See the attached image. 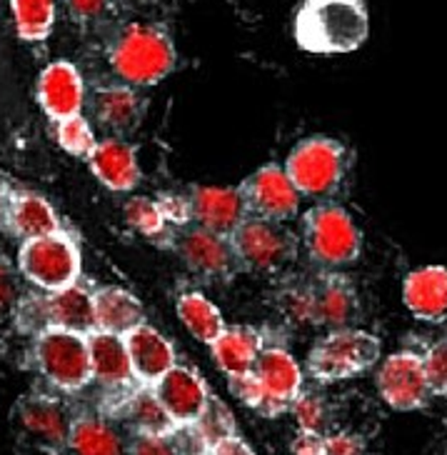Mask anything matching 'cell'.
Returning a JSON list of instances; mask_svg holds the SVG:
<instances>
[{
  "label": "cell",
  "mask_w": 447,
  "mask_h": 455,
  "mask_svg": "<svg viewBox=\"0 0 447 455\" xmlns=\"http://www.w3.org/2000/svg\"><path fill=\"white\" fill-rule=\"evenodd\" d=\"M367 33L365 0H302L295 15V41L308 53H353Z\"/></svg>",
  "instance_id": "6da1fadb"
},
{
  "label": "cell",
  "mask_w": 447,
  "mask_h": 455,
  "mask_svg": "<svg viewBox=\"0 0 447 455\" xmlns=\"http://www.w3.org/2000/svg\"><path fill=\"white\" fill-rule=\"evenodd\" d=\"M382 343L378 335L363 328L327 331L308 350L305 371L318 383H340L367 373L380 363Z\"/></svg>",
  "instance_id": "7a4b0ae2"
},
{
  "label": "cell",
  "mask_w": 447,
  "mask_h": 455,
  "mask_svg": "<svg viewBox=\"0 0 447 455\" xmlns=\"http://www.w3.org/2000/svg\"><path fill=\"white\" fill-rule=\"evenodd\" d=\"M302 245L318 270H340L360 258L363 235L345 208L320 203L302 213Z\"/></svg>",
  "instance_id": "3957f363"
},
{
  "label": "cell",
  "mask_w": 447,
  "mask_h": 455,
  "mask_svg": "<svg viewBox=\"0 0 447 455\" xmlns=\"http://www.w3.org/2000/svg\"><path fill=\"white\" fill-rule=\"evenodd\" d=\"M110 66L128 85H155L173 73L176 45L161 28L133 23L113 45Z\"/></svg>",
  "instance_id": "277c9868"
},
{
  "label": "cell",
  "mask_w": 447,
  "mask_h": 455,
  "mask_svg": "<svg viewBox=\"0 0 447 455\" xmlns=\"http://www.w3.org/2000/svg\"><path fill=\"white\" fill-rule=\"evenodd\" d=\"M231 243L240 270L253 275H285L300 255V238L285 223L250 215L232 233Z\"/></svg>",
  "instance_id": "5b68a950"
},
{
  "label": "cell",
  "mask_w": 447,
  "mask_h": 455,
  "mask_svg": "<svg viewBox=\"0 0 447 455\" xmlns=\"http://www.w3.org/2000/svg\"><path fill=\"white\" fill-rule=\"evenodd\" d=\"M283 168L290 175L293 186L300 190V196L318 201L333 196L340 188L348 168V153L338 140L315 135L308 140H300L293 148Z\"/></svg>",
  "instance_id": "8992f818"
},
{
  "label": "cell",
  "mask_w": 447,
  "mask_h": 455,
  "mask_svg": "<svg viewBox=\"0 0 447 455\" xmlns=\"http://www.w3.org/2000/svg\"><path fill=\"white\" fill-rule=\"evenodd\" d=\"M33 361L53 388L66 393L82 390L93 380L90 350L85 335L48 328L35 335Z\"/></svg>",
  "instance_id": "52a82bcc"
},
{
  "label": "cell",
  "mask_w": 447,
  "mask_h": 455,
  "mask_svg": "<svg viewBox=\"0 0 447 455\" xmlns=\"http://www.w3.org/2000/svg\"><path fill=\"white\" fill-rule=\"evenodd\" d=\"M18 270L27 283L41 288L43 293H55L81 278V251L60 230L38 241H27L18 253Z\"/></svg>",
  "instance_id": "ba28073f"
},
{
  "label": "cell",
  "mask_w": 447,
  "mask_h": 455,
  "mask_svg": "<svg viewBox=\"0 0 447 455\" xmlns=\"http://www.w3.org/2000/svg\"><path fill=\"white\" fill-rule=\"evenodd\" d=\"M170 248L180 258V263L203 281L228 283L240 273L231 238L217 235L195 223L177 230Z\"/></svg>",
  "instance_id": "9c48e42d"
},
{
  "label": "cell",
  "mask_w": 447,
  "mask_h": 455,
  "mask_svg": "<svg viewBox=\"0 0 447 455\" xmlns=\"http://www.w3.org/2000/svg\"><path fill=\"white\" fill-rule=\"evenodd\" d=\"M245 208L250 218L271 220V223H287L300 213V190L293 186L285 168L268 163L250 173L240 186Z\"/></svg>",
  "instance_id": "30bf717a"
},
{
  "label": "cell",
  "mask_w": 447,
  "mask_h": 455,
  "mask_svg": "<svg viewBox=\"0 0 447 455\" xmlns=\"http://www.w3.org/2000/svg\"><path fill=\"white\" fill-rule=\"evenodd\" d=\"M253 375L263 390V405L260 415L275 418V415L287 413L298 395L305 390V373L300 363L278 343H268L260 353L258 363L253 368Z\"/></svg>",
  "instance_id": "8fae6325"
},
{
  "label": "cell",
  "mask_w": 447,
  "mask_h": 455,
  "mask_svg": "<svg viewBox=\"0 0 447 455\" xmlns=\"http://www.w3.org/2000/svg\"><path fill=\"white\" fill-rule=\"evenodd\" d=\"M375 386H378L380 398L395 411H418V408H425L433 398L422 355L412 350L393 353L380 363Z\"/></svg>",
  "instance_id": "7c38bea8"
},
{
  "label": "cell",
  "mask_w": 447,
  "mask_h": 455,
  "mask_svg": "<svg viewBox=\"0 0 447 455\" xmlns=\"http://www.w3.org/2000/svg\"><path fill=\"white\" fill-rule=\"evenodd\" d=\"M30 308L38 315V333L48 331V328H58V331H68V333L88 338L98 331L93 291L82 288L81 283L35 298Z\"/></svg>",
  "instance_id": "4fadbf2b"
},
{
  "label": "cell",
  "mask_w": 447,
  "mask_h": 455,
  "mask_svg": "<svg viewBox=\"0 0 447 455\" xmlns=\"http://www.w3.org/2000/svg\"><path fill=\"white\" fill-rule=\"evenodd\" d=\"M18 423L30 441L48 448L51 453H60L68 448L75 418L63 401L45 393H33L18 403Z\"/></svg>",
  "instance_id": "5bb4252c"
},
{
  "label": "cell",
  "mask_w": 447,
  "mask_h": 455,
  "mask_svg": "<svg viewBox=\"0 0 447 455\" xmlns=\"http://www.w3.org/2000/svg\"><path fill=\"white\" fill-rule=\"evenodd\" d=\"M88 350H90V368H93V380L100 388L115 395V405L130 393L136 390L137 383L133 365H130V355L125 348L122 335L103 333L95 331L88 335Z\"/></svg>",
  "instance_id": "9a60e30c"
},
{
  "label": "cell",
  "mask_w": 447,
  "mask_h": 455,
  "mask_svg": "<svg viewBox=\"0 0 447 455\" xmlns=\"http://www.w3.org/2000/svg\"><path fill=\"white\" fill-rule=\"evenodd\" d=\"M153 390H155L158 401L163 403V408L173 418L176 426L195 423L205 411L210 395H213L203 375L198 373L195 368L180 365V363H177L173 371H168L153 386Z\"/></svg>",
  "instance_id": "2e32d148"
},
{
  "label": "cell",
  "mask_w": 447,
  "mask_h": 455,
  "mask_svg": "<svg viewBox=\"0 0 447 455\" xmlns=\"http://www.w3.org/2000/svg\"><path fill=\"white\" fill-rule=\"evenodd\" d=\"M312 285L318 325L327 331L355 328V321L360 315V298L353 281L340 270H318L312 275Z\"/></svg>",
  "instance_id": "e0dca14e"
},
{
  "label": "cell",
  "mask_w": 447,
  "mask_h": 455,
  "mask_svg": "<svg viewBox=\"0 0 447 455\" xmlns=\"http://www.w3.org/2000/svg\"><path fill=\"white\" fill-rule=\"evenodd\" d=\"M188 196L192 205V223L205 230H213L217 235L231 238L247 218L240 188L195 186L190 188Z\"/></svg>",
  "instance_id": "ac0fdd59"
},
{
  "label": "cell",
  "mask_w": 447,
  "mask_h": 455,
  "mask_svg": "<svg viewBox=\"0 0 447 455\" xmlns=\"http://www.w3.org/2000/svg\"><path fill=\"white\" fill-rule=\"evenodd\" d=\"M125 348L130 355V365L140 386H155L168 371L177 365V355L173 343L161 331L143 323L136 331L122 335Z\"/></svg>",
  "instance_id": "d6986e66"
},
{
  "label": "cell",
  "mask_w": 447,
  "mask_h": 455,
  "mask_svg": "<svg viewBox=\"0 0 447 455\" xmlns=\"http://www.w3.org/2000/svg\"><path fill=\"white\" fill-rule=\"evenodd\" d=\"M82 100H85V85L73 63L55 60L43 70L38 78V103L55 123L81 116Z\"/></svg>",
  "instance_id": "ffe728a7"
},
{
  "label": "cell",
  "mask_w": 447,
  "mask_h": 455,
  "mask_svg": "<svg viewBox=\"0 0 447 455\" xmlns=\"http://www.w3.org/2000/svg\"><path fill=\"white\" fill-rule=\"evenodd\" d=\"M403 303L422 323L447 321V268L425 266L407 273L403 283Z\"/></svg>",
  "instance_id": "44dd1931"
},
{
  "label": "cell",
  "mask_w": 447,
  "mask_h": 455,
  "mask_svg": "<svg viewBox=\"0 0 447 455\" xmlns=\"http://www.w3.org/2000/svg\"><path fill=\"white\" fill-rule=\"evenodd\" d=\"M88 165L93 175L110 190H133L140 183V165H137V153L130 143L121 138H108L100 140L88 158Z\"/></svg>",
  "instance_id": "7402d4cb"
},
{
  "label": "cell",
  "mask_w": 447,
  "mask_h": 455,
  "mask_svg": "<svg viewBox=\"0 0 447 455\" xmlns=\"http://www.w3.org/2000/svg\"><path fill=\"white\" fill-rule=\"evenodd\" d=\"M265 335L253 325H228L216 343L210 346L213 361L223 373L232 375L253 373L260 353L265 348Z\"/></svg>",
  "instance_id": "603a6c76"
},
{
  "label": "cell",
  "mask_w": 447,
  "mask_h": 455,
  "mask_svg": "<svg viewBox=\"0 0 447 455\" xmlns=\"http://www.w3.org/2000/svg\"><path fill=\"white\" fill-rule=\"evenodd\" d=\"M95 325L98 331L113 335H128L145 323V310L130 291L121 285H103L93 291Z\"/></svg>",
  "instance_id": "cb8c5ba5"
},
{
  "label": "cell",
  "mask_w": 447,
  "mask_h": 455,
  "mask_svg": "<svg viewBox=\"0 0 447 455\" xmlns=\"http://www.w3.org/2000/svg\"><path fill=\"white\" fill-rule=\"evenodd\" d=\"M115 415L122 418L130 428L136 430V435H161L168 438L177 428L173 418L168 415L163 403L158 401L153 386H137L130 390L115 408Z\"/></svg>",
  "instance_id": "d4e9b609"
},
{
  "label": "cell",
  "mask_w": 447,
  "mask_h": 455,
  "mask_svg": "<svg viewBox=\"0 0 447 455\" xmlns=\"http://www.w3.org/2000/svg\"><path fill=\"white\" fill-rule=\"evenodd\" d=\"M8 228L15 238L27 243L60 233V220L45 198L35 193H18L8 203Z\"/></svg>",
  "instance_id": "484cf974"
},
{
  "label": "cell",
  "mask_w": 447,
  "mask_h": 455,
  "mask_svg": "<svg viewBox=\"0 0 447 455\" xmlns=\"http://www.w3.org/2000/svg\"><path fill=\"white\" fill-rule=\"evenodd\" d=\"M95 118L108 131L130 133L143 118V100L130 85H108L95 93Z\"/></svg>",
  "instance_id": "4316f807"
},
{
  "label": "cell",
  "mask_w": 447,
  "mask_h": 455,
  "mask_svg": "<svg viewBox=\"0 0 447 455\" xmlns=\"http://www.w3.org/2000/svg\"><path fill=\"white\" fill-rule=\"evenodd\" d=\"M176 313L180 323L188 328V333L205 346H213L220 333L228 328L220 308L200 291H185L180 295L176 303Z\"/></svg>",
  "instance_id": "83f0119b"
},
{
  "label": "cell",
  "mask_w": 447,
  "mask_h": 455,
  "mask_svg": "<svg viewBox=\"0 0 447 455\" xmlns=\"http://www.w3.org/2000/svg\"><path fill=\"white\" fill-rule=\"evenodd\" d=\"M275 308L290 328H315V285L312 275H287L275 291Z\"/></svg>",
  "instance_id": "f1b7e54d"
},
{
  "label": "cell",
  "mask_w": 447,
  "mask_h": 455,
  "mask_svg": "<svg viewBox=\"0 0 447 455\" xmlns=\"http://www.w3.org/2000/svg\"><path fill=\"white\" fill-rule=\"evenodd\" d=\"M70 455H128L118 430L95 415L75 418L68 441Z\"/></svg>",
  "instance_id": "f546056e"
},
{
  "label": "cell",
  "mask_w": 447,
  "mask_h": 455,
  "mask_svg": "<svg viewBox=\"0 0 447 455\" xmlns=\"http://www.w3.org/2000/svg\"><path fill=\"white\" fill-rule=\"evenodd\" d=\"M15 30L23 41L38 43L51 36L55 23V0H11Z\"/></svg>",
  "instance_id": "4dcf8cb0"
},
{
  "label": "cell",
  "mask_w": 447,
  "mask_h": 455,
  "mask_svg": "<svg viewBox=\"0 0 447 455\" xmlns=\"http://www.w3.org/2000/svg\"><path fill=\"white\" fill-rule=\"evenodd\" d=\"M122 215H125V223L133 228L136 233L155 241L158 245L170 248V243L176 238V230H170V226L165 223L158 201H153V198H130L125 203Z\"/></svg>",
  "instance_id": "1f68e13d"
},
{
  "label": "cell",
  "mask_w": 447,
  "mask_h": 455,
  "mask_svg": "<svg viewBox=\"0 0 447 455\" xmlns=\"http://www.w3.org/2000/svg\"><path fill=\"white\" fill-rule=\"evenodd\" d=\"M55 138H58V146L63 148L66 153L75 156V158H85V161L90 158V153L98 146L93 128L82 116H73V118L58 123Z\"/></svg>",
  "instance_id": "d6a6232c"
},
{
  "label": "cell",
  "mask_w": 447,
  "mask_h": 455,
  "mask_svg": "<svg viewBox=\"0 0 447 455\" xmlns=\"http://www.w3.org/2000/svg\"><path fill=\"white\" fill-rule=\"evenodd\" d=\"M195 426H198V430L203 433L205 441L210 443V445H217V443L238 435L235 433V418H232L231 408L220 401L217 395H210V401L205 405L200 418L195 420Z\"/></svg>",
  "instance_id": "836d02e7"
},
{
  "label": "cell",
  "mask_w": 447,
  "mask_h": 455,
  "mask_svg": "<svg viewBox=\"0 0 447 455\" xmlns=\"http://www.w3.org/2000/svg\"><path fill=\"white\" fill-rule=\"evenodd\" d=\"M290 413L295 415L298 428L305 430V433H320V435H325V430L330 428V405L318 393L302 390L298 395V401L293 403Z\"/></svg>",
  "instance_id": "e575fe53"
},
{
  "label": "cell",
  "mask_w": 447,
  "mask_h": 455,
  "mask_svg": "<svg viewBox=\"0 0 447 455\" xmlns=\"http://www.w3.org/2000/svg\"><path fill=\"white\" fill-rule=\"evenodd\" d=\"M422 365H425V375H427L433 395L447 398V338L435 340L430 348H425Z\"/></svg>",
  "instance_id": "d590c367"
},
{
  "label": "cell",
  "mask_w": 447,
  "mask_h": 455,
  "mask_svg": "<svg viewBox=\"0 0 447 455\" xmlns=\"http://www.w3.org/2000/svg\"><path fill=\"white\" fill-rule=\"evenodd\" d=\"M161 213H163L165 223L170 230H183V228L192 226V205H190V196H180V193H161L158 198Z\"/></svg>",
  "instance_id": "8d00e7d4"
},
{
  "label": "cell",
  "mask_w": 447,
  "mask_h": 455,
  "mask_svg": "<svg viewBox=\"0 0 447 455\" xmlns=\"http://www.w3.org/2000/svg\"><path fill=\"white\" fill-rule=\"evenodd\" d=\"M170 443L176 448L177 455H208L210 453V443L205 441V435L198 430L195 423H188V426H177L170 435Z\"/></svg>",
  "instance_id": "74e56055"
},
{
  "label": "cell",
  "mask_w": 447,
  "mask_h": 455,
  "mask_svg": "<svg viewBox=\"0 0 447 455\" xmlns=\"http://www.w3.org/2000/svg\"><path fill=\"white\" fill-rule=\"evenodd\" d=\"M20 306V281L5 255H0V315Z\"/></svg>",
  "instance_id": "f35d334b"
},
{
  "label": "cell",
  "mask_w": 447,
  "mask_h": 455,
  "mask_svg": "<svg viewBox=\"0 0 447 455\" xmlns=\"http://www.w3.org/2000/svg\"><path fill=\"white\" fill-rule=\"evenodd\" d=\"M228 388H231L232 395L240 403H245L247 408L260 411V405H263V390H260V383L255 380V375H232V378H228Z\"/></svg>",
  "instance_id": "ab89813d"
},
{
  "label": "cell",
  "mask_w": 447,
  "mask_h": 455,
  "mask_svg": "<svg viewBox=\"0 0 447 455\" xmlns=\"http://www.w3.org/2000/svg\"><path fill=\"white\" fill-rule=\"evenodd\" d=\"M325 455H365V441L350 430H335L325 435Z\"/></svg>",
  "instance_id": "60d3db41"
},
{
  "label": "cell",
  "mask_w": 447,
  "mask_h": 455,
  "mask_svg": "<svg viewBox=\"0 0 447 455\" xmlns=\"http://www.w3.org/2000/svg\"><path fill=\"white\" fill-rule=\"evenodd\" d=\"M128 455H177L170 438L161 435H136L128 445Z\"/></svg>",
  "instance_id": "b9f144b4"
},
{
  "label": "cell",
  "mask_w": 447,
  "mask_h": 455,
  "mask_svg": "<svg viewBox=\"0 0 447 455\" xmlns=\"http://www.w3.org/2000/svg\"><path fill=\"white\" fill-rule=\"evenodd\" d=\"M290 455H325V435L300 430L290 443Z\"/></svg>",
  "instance_id": "7bdbcfd3"
},
{
  "label": "cell",
  "mask_w": 447,
  "mask_h": 455,
  "mask_svg": "<svg viewBox=\"0 0 447 455\" xmlns=\"http://www.w3.org/2000/svg\"><path fill=\"white\" fill-rule=\"evenodd\" d=\"M113 0H68L70 13L75 15L78 20H90V18H98L108 8Z\"/></svg>",
  "instance_id": "ee69618b"
},
{
  "label": "cell",
  "mask_w": 447,
  "mask_h": 455,
  "mask_svg": "<svg viewBox=\"0 0 447 455\" xmlns=\"http://www.w3.org/2000/svg\"><path fill=\"white\" fill-rule=\"evenodd\" d=\"M208 455H255V453H253V448H250L240 435H235V438H228V441L213 445Z\"/></svg>",
  "instance_id": "f6af8a7d"
}]
</instances>
